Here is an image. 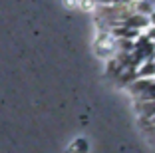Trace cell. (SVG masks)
I'll use <instances>...</instances> for the list:
<instances>
[{"instance_id":"1","label":"cell","mask_w":155,"mask_h":153,"mask_svg":"<svg viewBox=\"0 0 155 153\" xmlns=\"http://www.w3.org/2000/svg\"><path fill=\"white\" fill-rule=\"evenodd\" d=\"M153 22H155V16H153Z\"/></svg>"}]
</instances>
